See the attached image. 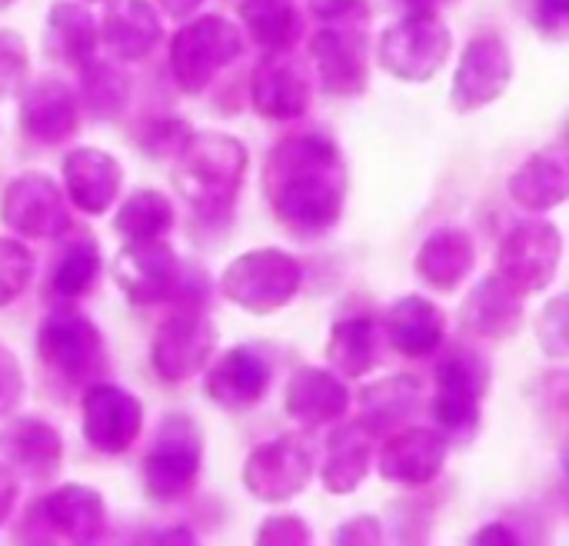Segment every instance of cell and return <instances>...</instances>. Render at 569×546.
<instances>
[{
  "label": "cell",
  "mask_w": 569,
  "mask_h": 546,
  "mask_svg": "<svg viewBox=\"0 0 569 546\" xmlns=\"http://www.w3.org/2000/svg\"><path fill=\"white\" fill-rule=\"evenodd\" d=\"M260 187L270 214L293 240H317L340 224L350 173L330 137L290 133L270 147Z\"/></svg>",
  "instance_id": "cell-1"
},
{
  "label": "cell",
  "mask_w": 569,
  "mask_h": 546,
  "mask_svg": "<svg viewBox=\"0 0 569 546\" xmlns=\"http://www.w3.org/2000/svg\"><path fill=\"white\" fill-rule=\"evenodd\" d=\"M247 147L223 130H193L183 150L173 157L177 193L203 220L230 217L247 177Z\"/></svg>",
  "instance_id": "cell-2"
},
{
  "label": "cell",
  "mask_w": 569,
  "mask_h": 546,
  "mask_svg": "<svg viewBox=\"0 0 569 546\" xmlns=\"http://www.w3.org/2000/svg\"><path fill=\"white\" fill-rule=\"evenodd\" d=\"M203 470V427L187 410L160 417L140 460V484L153 504H177L193 494Z\"/></svg>",
  "instance_id": "cell-3"
},
{
  "label": "cell",
  "mask_w": 569,
  "mask_h": 546,
  "mask_svg": "<svg viewBox=\"0 0 569 546\" xmlns=\"http://www.w3.org/2000/svg\"><path fill=\"white\" fill-rule=\"evenodd\" d=\"M303 287V267L293 254L257 247L233 257L220 274V294L243 314L270 317L283 310Z\"/></svg>",
  "instance_id": "cell-4"
},
{
  "label": "cell",
  "mask_w": 569,
  "mask_h": 546,
  "mask_svg": "<svg viewBox=\"0 0 569 546\" xmlns=\"http://www.w3.org/2000/svg\"><path fill=\"white\" fill-rule=\"evenodd\" d=\"M453 53V30L440 10H407L377 40V63L403 83L433 80Z\"/></svg>",
  "instance_id": "cell-5"
},
{
  "label": "cell",
  "mask_w": 569,
  "mask_h": 546,
  "mask_svg": "<svg viewBox=\"0 0 569 546\" xmlns=\"http://www.w3.org/2000/svg\"><path fill=\"white\" fill-rule=\"evenodd\" d=\"M437 390L430 400V417L447 444H470L483 420V400L490 394V367L473 350H450L437 364Z\"/></svg>",
  "instance_id": "cell-6"
},
{
  "label": "cell",
  "mask_w": 569,
  "mask_h": 546,
  "mask_svg": "<svg viewBox=\"0 0 569 546\" xmlns=\"http://www.w3.org/2000/svg\"><path fill=\"white\" fill-rule=\"evenodd\" d=\"M243 53V30L230 17L203 13L170 37V73L183 93H203Z\"/></svg>",
  "instance_id": "cell-7"
},
{
  "label": "cell",
  "mask_w": 569,
  "mask_h": 546,
  "mask_svg": "<svg viewBox=\"0 0 569 546\" xmlns=\"http://www.w3.org/2000/svg\"><path fill=\"white\" fill-rule=\"evenodd\" d=\"M40 364L67 387H87L107 374V344L100 327L73 307L50 310L37 327Z\"/></svg>",
  "instance_id": "cell-8"
},
{
  "label": "cell",
  "mask_w": 569,
  "mask_h": 546,
  "mask_svg": "<svg viewBox=\"0 0 569 546\" xmlns=\"http://www.w3.org/2000/svg\"><path fill=\"white\" fill-rule=\"evenodd\" d=\"M107 534V504L93 487L63 484L27 507L17 530L20 540H67V544H100Z\"/></svg>",
  "instance_id": "cell-9"
},
{
  "label": "cell",
  "mask_w": 569,
  "mask_h": 546,
  "mask_svg": "<svg viewBox=\"0 0 569 546\" xmlns=\"http://www.w3.org/2000/svg\"><path fill=\"white\" fill-rule=\"evenodd\" d=\"M317 470V447L307 434H283L253 447L243 460V490L260 504H287L307 490Z\"/></svg>",
  "instance_id": "cell-10"
},
{
  "label": "cell",
  "mask_w": 569,
  "mask_h": 546,
  "mask_svg": "<svg viewBox=\"0 0 569 546\" xmlns=\"http://www.w3.org/2000/svg\"><path fill=\"white\" fill-rule=\"evenodd\" d=\"M563 264V230L540 217H530L523 224H517L497 250V274L520 294V297H533L543 294Z\"/></svg>",
  "instance_id": "cell-11"
},
{
  "label": "cell",
  "mask_w": 569,
  "mask_h": 546,
  "mask_svg": "<svg viewBox=\"0 0 569 546\" xmlns=\"http://www.w3.org/2000/svg\"><path fill=\"white\" fill-rule=\"evenodd\" d=\"M0 224L23 240H60L73 230L70 200L53 177L27 170L3 187Z\"/></svg>",
  "instance_id": "cell-12"
},
{
  "label": "cell",
  "mask_w": 569,
  "mask_h": 546,
  "mask_svg": "<svg viewBox=\"0 0 569 546\" xmlns=\"http://www.w3.org/2000/svg\"><path fill=\"white\" fill-rule=\"evenodd\" d=\"M217 324L200 307L170 314L150 340V367L163 384L193 380L217 354Z\"/></svg>",
  "instance_id": "cell-13"
},
{
  "label": "cell",
  "mask_w": 569,
  "mask_h": 546,
  "mask_svg": "<svg viewBox=\"0 0 569 546\" xmlns=\"http://www.w3.org/2000/svg\"><path fill=\"white\" fill-rule=\"evenodd\" d=\"M80 434L97 454H127L143 434V404L117 384L93 380L80 394Z\"/></svg>",
  "instance_id": "cell-14"
},
{
  "label": "cell",
  "mask_w": 569,
  "mask_h": 546,
  "mask_svg": "<svg viewBox=\"0 0 569 546\" xmlns=\"http://www.w3.org/2000/svg\"><path fill=\"white\" fill-rule=\"evenodd\" d=\"M310 60L330 97H363L370 87L367 23H323L310 37Z\"/></svg>",
  "instance_id": "cell-15"
},
{
  "label": "cell",
  "mask_w": 569,
  "mask_h": 546,
  "mask_svg": "<svg viewBox=\"0 0 569 546\" xmlns=\"http://www.w3.org/2000/svg\"><path fill=\"white\" fill-rule=\"evenodd\" d=\"M510 83H513L510 43L500 33H480L460 53L450 87V103L457 113H477L497 103L510 90Z\"/></svg>",
  "instance_id": "cell-16"
},
{
  "label": "cell",
  "mask_w": 569,
  "mask_h": 546,
  "mask_svg": "<svg viewBox=\"0 0 569 546\" xmlns=\"http://www.w3.org/2000/svg\"><path fill=\"white\" fill-rule=\"evenodd\" d=\"M180 260L173 247L157 240H123L113 260V280L133 307H157L180 287Z\"/></svg>",
  "instance_id": "cell-17"
},
{
  "label": "cell",
  "mask_w": 569,
  "mask_h": 546,
  "mask_svg": "<svg viewBox=\"0 0 569 546\" xmlns=\"http://www.w3.org/2000/svg\"><path fill=\"white\" fill-rule=\"evenodd\" d=\"M20 130L37 147H60L80 130V100L60 77L23 80L17 90Z\"/></svg>",
  "instance_id": "cell-18"
},
{
  "label": "cell",
  "mask_w": 569,
  "mask_h": 546,
  "mask_svg": "<svg viewBox=\"0 0 569 546\" xmlns=\"http://www.w3.org/2000/svg\"><path fill=\"white\" fill-rule=\"evenodd\" d=\"M450 444L437 427H400L377 450V470L393 487H427L443 474Z\"/></svg>",
  "instance_id": "cell-19"
},
{
  "label": "cell",
  "mask_w": 569,
  "mask_h": 546,
  "mask_svg": "<svg viewBox=\"0 0 569 546\" xmlns=\"http://www.w3.org/2000/svg\"><path fill=\"white\" fill-rule=\"evenodd\" d=\"M273 380V364L260 347L250 344H237L230 350H223L210 370H207V397L230 414H243L250 407H257Z\"/></svg>",
  "instance_id": "cell-20"
},
{
  "label": "cell",
  "mask_w": 569,
  "mask_h": 546,
  "mask_svg": "<svg viewBox=\"0 0 569 546\" xmlns=\"http://www.w3.org/2000/svg\"><path fill=\"white\" fill-rule=\"evenodd\" d=\"M310 73L307 67L283 53H267L250 77V103L263 120H297L310 110Z\"/></svg>",
  "instance_id": "cell-21"
},
{
  "label": "cell",
  "mask_w": 569,
  "mask_h": 546,
  "mask_svg": "<svg viewBox=\"0 0 569 546\" xmlns=\"http://www.w3.org/2000/svg\"><path fill=\"white\" fill-rule=\"evenodd\" d=\"M123 187V167L100 147H77L63 157V193L87 217H103Z\"/></svg>",
  "instance_id": "cell-22"
},
{
  "label": "cell",
  "mask_w": 569,
  "mask_h": 546,
  "mask_svg": "<svg viewBox=\"0 0 569 546\" xmlns=\"http://www.w3.org/2000/svg\"><path fill=\"white\" fill-rule=\"evenodd\" d=\"M283 410L303 430H323L347 417L350 410V387L340 374L327 367H300L287 380Z\"/></svg>",
  "instance_id": "cell-23"
},
{
  "label": "cell",
  "mask_w": 569,
  "mask_h": 546,
  "mask_svg": "<svg viewBox=\"0 0 569 546\" xmlns=\"http://www.w3.org/2000/svg\"><path fill=\"white\" fill-rule=\"evenodd\" d=\"M380 327H383L387 347H393L400 357H410V360L433 357L447 340L443 307L433 304L430 297H420V294L397 297L390 304V310L383 314Z\"/></svg>",
  "instance_id": "cell-24"
},
{
  "label": "cell",
  "mask_w": 569,
  "mask_h": 546,
  "mask_svg": "<svg viewBox=\"0 0 569 546\" xmlns=\"http://www.w3.org/2000/svg\"><path fill=\"white\" fill-rule=\"evenodd\" d=\"M507 193L527 214H550L563 207L569 197V150L563 143H550L530 153L513 177L507 180Z\"/></svg>",
  "instance_id": "cell-25"
},
{
  "label": "cell",
  "mask_w": 569,
  "mask_h": 546,
  "mask_svg": "<svg viewBox=\"0 0 569 546\" xmlns=\"http://www.w3.org/2000/svg\"><path fill=\"white\" fill-rule=\"evenodd\" d=\"M460 324L477 340H507L523 324V297L500 274H487L463 297Z\"/></svg>",
  "instance_id": "cell-26"
},
{
  "label": "cell",
  "mask_w": 569,
  "mask_h": 546,
  "mask_svg": "<svg viewBox=\"0 0 569 546\" xmlns=\"http://www.w3.org/2000/svg\"><path fill=\"white\" fill-rule=\"evenodd\" d=\"M477 267V244L463 227H437L417 250L413 270L433 294H457Z\"/></svg>",
  "instance_id": "cell-27"
},
{
  "label": "cell",
  "mask_w": 569,
  "mask_h": 546,
  "mask_svg": "<svg viewBox=\"0 0 569 546\" xmlns=\"http://www.w3.org/2000/svg\"><path fill=\"white\" fill-rule=\"evenodd\" d=\"M103 20L97 23L100 43L120 60L133 63L153 53V47L163 40V20L153 10L150 0H103Z\"/></svg>",
  "instance_id": "cell-28"
},
{
  "label": "cell",
  "mask_w": 569,
  "mask_h": 546,
  "mask_svg": "<svg viewBox=\"0 0 569 546\" xmlns=\"http://www.w3.org/2000/svg\"><path fill=\"white\" fill-rule=\"evenodd\" d=\"M43 53L53 63L63 67H80L90 57H97L100 47V30L93 13L80 0H53L47 17H43Z\"/></svg>",
  "instance_id": "cell-29"
},
{
  "label": "cell",
  "mask_w": 569,
  "mask_h": 546,
  "mask_svg": "<svg viewBox=\"0 0 569 546\" xmlns=\"http://www.w3.org/2000/svg\"><path fill=\"white\" fill-rule=\"evenodd\" d=\"M10 467L30 484H50L63 467V440L53 424L40 417H23L3 437Z\"/></svg>",
  "instance_id": "cell-30"
},
{
  "label": "cell",
  "mask_w": 569,
  "mask_h": 546,
  "mask_svg": "<svg viewBox=\"0 0 569 546\" xmlns=\"http://www.w3.org/2000/svg\"><path fill=\"white\" fill-rule=\"evenodd\" d=\"M383 354H387V337L373 317L337 320L327 337V360L333 374H340L343 380H363L383 364Z\"/></svg>",
  "instance_id": "cell-31"
},
{
  "label": "cell",
  "mask_w": 569,
  "mask_h": 546,
  "mask_svg": "<svg viewBox=\"0 0 569 546\" xmlns=\"http://www.w3.org/2000/svg\"><path fill=\"white\" fill-rule=\"evenodd\" d=\"M423 404V384L410 374L387 377L380 384H370L360 390V417L357 424L370 437H387L413 420V414Z\"/></svg>",
  "instance_id": "cell-32"
},
{
  "label": "cell",
  "mask_w": 569,
  "mask_h": 546,
  "mask_svg": "<svg viewBox=\"0 0 569 546\" xmlns=\"http://www.w3.org/2000/svg\"><path fill=\"white\" fill-rule=\"evenodd\" d=\"M370 464H373V437L353 420L330 434L320 464V484L330 497H350L367 480Z\"/></svg>",
  "instance_id": "cell-33"
},
{
  "label": "cell",
  "mask_w": 569,
  "mask_h": 546,
  "mask_svg": "<svg viewBox=\"0 0 569 546\" xmlns=\"http://www.w3.org/2000/svg\"><path fill=\"white\" fill-rule=\"evenodd\" d=\"M240 30L263 53L293 50L303 37V10L297 0H240Z\"/></svg>",
  "instance_id": "cell-34"
},
{
  "label": "cell",
  "mask_w": 569,
  "mask_h": 546,
  "mask_svg": "<svg viewBox=\"0 0 569 546\" xmlns=\"http://www.w3.org/2000/svg\"><path fill=\"white\" fill-rule=\"evenodd\" d=\"M130 97H133V80L120 63L97 60V57L80 63V97L77 100L93 120L123 117L130 107Z\"/></svg>",
  "instance_id": "cell-35"
},
{
  "label": "cell",
  "mask_w": 569,
  "mask_h": 546,
  "mask_svg": "<svg viewBox=\"0 0 569 546\" xmlns=\"http://www.w3.org/2000/svg\"><path fill=\"white\" fill-rule=\"evenodd\" d=\"M63 237H67V244L50 267V290L60 300L73 304V300L87 297L100 277V247H97L93 234L70 237V230H67Z\"/></svg>",
  "instance_id": "cell-36"
},
{
  "label": "cell",
  "mask_w": 569,
  "mask_h": 546,
  "mask_svg": "<svg viewBox=\"0 0 569 546\" xmlns=\"http://www.w3.org/2000/svg\"><path fill=\"white\" fill-rule=\"evenodd\" d=\"M173 230V203L163 190L140 187L113 214V234L123 240H157Z\"/></svg>",
  "instance_id": "cell-37"
},
{
  "label": "cell",
  "mask_w": 569,
  "mask_h": 546,
  "mask_svg": "<svg viewBox=\"0 0 569 546\" xmlns=\"http://www.w3.org/2000/svg\"><path fill=\"white\" fill-rule=\"evenodd\" d=\"M190 133H193V127L183 117H177V113H153V117H147L140 123L137 143H140V150L150 160H170L173 163V157L183 150Z\"/></svg>",
  "instance_id": "cell-38"
},
{
  "label": "cell",
  "mask_w": 569,
  "mask_h": 546,
  "mask_svg": "<svg viewBox=\"0 0 569 546\" xmlns=\"http://www.w3.org/2000/svg\"><path fill=\"white\" fill-rule=\"evenodd\" d=\"M33 280V254L20 237H0V310L17 304Z\"/></svg>",
  "instance_id": "cell-39"
},
{
  "label": "cell",
  "mask_w": 569,
  "mask_h": 546,
  "mask_svg": "<svg viewBox=\"0 0 569 546\" xmlns=\"http://www.w3.org/2000/svg\"><path fill=\"white\" fill-rule=\"evenodd\" d=\"M537 340H540V347H543V354H547V357H553V360H567L569 304L563 294H560V297H553V300L543 307V314H540V320H537Z\"/></svg>",
  "instance_id": "cell-40"
},
{
  "label": "cell",
  "mask_w": 569,
  "mask_h": 546,
  "mask_svg": "<svg viewBox=\"0 0 569 546\" xmlns=\"http://www.w3.org/2000/svg\"><path fill=\"white\" fill-rule=\"evenodd\" d=\"M30 73V53L17 30H0V100L13 97Z\"/></svg>",
  "instance_id": "cell-41"
},
{
  "label": "cell",
  "mask_w": 569,
  "mask_h": 546,
  "mask_svg": "<svg viewBox=\"0 0 569 546\" xmlns=\"http://www.w3.org/2000/svg\"><path fill=\"white\" fill-rule=\"evenodd\" d=\"M253 540L260 546H307L313 544V527L300 514H277L257 527Z\"/></svg>",
  "instance_id": "cell-42"
},
{
  "label": "cell",
  "mask_w": 569,
  "mask_h": 546,
  "mask_svg": "<svg viewBox=\"0 0 569 546\" xmlns=\"http://www.w3.org/2000/svg\"><path fill=\"white\" fill-rule=\"evenodd\" d=\"M23 400V367L13 350L0 344V417L13 414Z\"/></svg>",
  "instance_id": "cell-43"
},
{
  "label": "cell",
  "mask_w": 569,
  "mask_h": 546,
  "mask_svg": "<svg viewBox=\"0 0 569 546\" xmlns=\"http://www.w3.org/2000/svg\"><path fill=\"white\" fill-rule=\"evenodd\" d=\"M323 23H370V0H307Z\"/></svg>",
  "instance_id": "cell-44"
},
{
  "label": "cell",
  "mask_w": 569,
  "mask_h": 546,
  "mask_svg": "<svg viewBox=\"0 0 569 546\" xmlns=\"http://www.w3.org/2000/svg\"><path fill=\"white\" fill-rule=\"evenodd\" d=\"M533 23L543 37L563 40L569 27V0H533Z\"/></svg>",
  "instance_id": "cell-45"
},
{
  "label": "cell",
  "mask_w": 569,
  "mask_h": 546,
  "mask_svg": "<svg viewBox=\"0 0 569 546\" xmlns=\"http://www.w3.org/2000/svg\"><path fill=\"white\" fill-rule=\"evenodd\" d=\"M383 540V524L373 517V514H360V517H353V520H347V524H340L337 527V534H333V544H360V546H373Z\"/></svg>",
  "instance_id": "cell-46"
},
{
  "label": "cell",
  "mask_w": 569,
  "mask_h": 546,
  "mask_svg": "<svg viewBox=\"0 0 569 546\" xmlns=\"http://www.w3.org/2000/svg\"><path fill=\"white\" fill-rule=\"evenodd\" d=\"M17 500H20V477L10 467V460L0 457V527H7V520L13 517Z\"/></svg>",
  "instance_id": "cell-47"
},
{
  "label": "cell",
  "mask_w": 569,
  "mask_h": 546,
  "mask_svg": "<svg viewBox=\"0 0 569 546\" xmlns=\"http://www.w3.org/2000/svg\"><path fill=\"white\" fill-rule=\"evenodd\" d=\"M470 544H493V546H510V544H520V534L507 524V520H493V524H487V527H480L477 534H473V540Z\"/></svg>",
  "instance_id": "cell-48"
},
{
  "label": "cell",
  "mask_w": 569,
  "mask_h": 546,
  "mask_svg": "<svg viewBox=\"0 0 569 546\" xmlns=\"http://www.w3.org/2000/svg\"><path fill=\"white\" fill-rule=\"evenodd\" d=\"M203 3H207V0H157V7H160L167 17H173V20H187V17H193Z\"/></svg>",
  "instance_id": "cell-49"
},
{
  "label": "cell",
  "mask_w": 569,
  "mask_h": 546,
  "mask_svg": "<svg viewBox=\"0 0 569 546\" xmlns=\"http://www.w3.org/2000/svg\"><path fill=\"white\" fill-rule=\"evenodd\" d=\"M153 544H197V534L187 530V527H173V530H163L153 537Z\"/></svg>",
  "instance_id": "cell-50"
},
{
  "label": "cell",
  "mask_w": 569,
  "mask_h": 546,
  "mask_svg": "<svg viewBox=\"0 0 569 546\" xmlns=\"http://www.w3.org/2000/svg\"><path fill=\"white\" fill-rule=\"evenodd\" d=\"M443 0H403V7L407 10H437Z\"/></svg>",
  "instance_id": "cell-51"
},
{
  "label": "cell",
  "mask_w": 569,
  "mask_h": 546,
  "mask_svg": "<svg viewBox=\"0 0 569 546\" xmlns=\"http://www.w3.org/2000/svg\"><path fill=\"white\" fill-rule=\"evenodd\" d=\"M17 0H0V10H7V7H13Z\"/></svg>",
  "instance_id": "cell-52"
},
{
  "label": "cell",
  "mask_w": 569,
  "mask_h": 546,
  "mask_svg": "<svg viewBox=\"0 0 569 546\" xmlns=\"http://www.w3.org/2000/svg\"><path fill=\"white\" fill-rule=\"evenodd\" d=\"M80 3H103V0H80Z\"/></svg>",
  "instance_id": "cell-53"
}]
</instances>
